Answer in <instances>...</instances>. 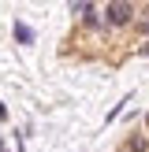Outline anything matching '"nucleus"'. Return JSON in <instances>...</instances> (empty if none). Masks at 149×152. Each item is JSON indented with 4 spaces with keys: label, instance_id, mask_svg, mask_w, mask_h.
<instances>
[{
    "label": "nucleus",
    "instance_id": "5",
    "mask_svg": "<svg viewBox=\"0 0 149 152\" xmlns=\"http://www.w3.org/2000/svg\"><path fill=\"white\" fill-rule=\"evenodd\" d=\"M138 52H142V56H149V41H145V45H142V48H138Z\"/></svg>",
    "mask_w": 149,
    "mask_h": 152
},
{
    "label": "nucleus",
    "instance_id": "2",
    "mask_svg": "<svg viewBox=\"0 0 149 152\" xmlns=\"http://www.w3.org/2000/svg\"><path fill=\"white\" fill-rule=\"evenodd\" d=\"M15 41H22V45H34V30H30L26 22H15Z\"/></svg>",
    "mask_w": 149,
    "mask_h": 152
},
{
    "label": "nucleus",
    "instance_id": "4",
    "mask_svg": "<svg viewBox=\"0 0 149 152\" xmlns=\"http://www.w3.org/2000/svg\"><path fill=\"white\" fill-rule=\"evenodd\" d=\"M134 26H138L142 34H149V19H134Z\"/></svg>",
    "mask_w": 149,
    "mask_h": 152
},
{
    "label": "nucleus",
    "instance_id": "3",
    "mask_svg": "<svg viewBox=\"0 0 149 152\" xmlns=\"http://www.w3.org/2000/svg\"><path fill=\"white\" fill-rule=\"evenodd\" d=\"M127 148H131V152H145L149 141H145V137H131V141H127Z\"/></svg>",
    "mask_w": 149,
    "mask_h": 152
},
{
    "label": "nucleus",
    "instance_id": "6",
    "mask_svg": "<svg viewBox=\"0 0 149 152\" xmlns=\"http://www.w3.org/2000/svg\"><path fill=\"white\" fill-rule=\"evenodd\" d=\"M0 119H7V108H4V104H0Z\"/></svg>",
    "mask_w": 149,
    "mask_h": 152
},
{
    "label": "nucleus",
    "instance_id": "8",
    "mask_svg": "<svg viewBox=\"0 0 149 152\" xmlns=\"http://www.w3.org/2000/svg\"><path fill=\"white\" fill-rule=\"evenodd\" d=\"M0 152H4V145H0Z\"/></svg>",
    "mask_w": 149,
    "mask_h": 152
},
{
    "label": "nucleus",
    "instance_id": "1",
    "mask_svg": "<svg viewBox=\"0 0 149 152\" xmlns=\"http://www.w3.org/2000/svg\"><path fill=\"white\" fill-rule=\"evenodd\" d=\"M134 4H127V0H112V4H104V22L108 26H131L134 22Z\"/></svg>",
    "mask_w": 149,
    "mask_h": 152
},
{
    "label": "nucleus",
    "instance_id": "7",
    "mask_svg": "<svg viewBox=\"0 0 149 152\" xmlns=\"http://www.w3.org/2000/svg\"><path fill=\"white\" fill-rule=\"evenodd\" d=\"M145 130H149V115H145Z\"/></svg>",
    "mask_w": 149,
    "mask_h": 152
}]
</instances>
